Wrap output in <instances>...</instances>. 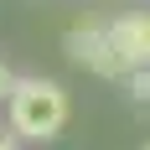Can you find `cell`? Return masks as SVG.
<instances>
[{"instance_id":"cell-3","label":"cell","mask_w":150,"mask_h":150,"mask_svg":"<svg viewBox=\"0 0 150 150\" xmlns=\"http://www.w3.org/2000/svg\"><path fill=\"white\" fill-rule=\"evenodd\" d=\"M109 36H114V52L124 57V67H150V11L145 16H124V21H109Z\"/></svg>"},{"instance_id":"cell-6","label":"cell","mask_w":150,"mask_h":150,"mask_svg":"<svg viewBox=\"0 0 150 150\" xmlns=\"http://www.w3.org/2000/svg\"><path fill=\"white\" fill-rule=\"evenodd\" d=\"M0 150H21V145H16V135H5V129H0Z\"/></svg>"},{"instance_id":"cell-5","label":"cell","mask_w":150,"mask_h":150,"mask_svg":"<svg viewBox=\"0 0 150 150\" xmlns=\"http://www.w3.org/2000/svg\"><path fill=\"white\" fill-rule=\"evenodd\" d=\"M11 83H16V78H11V67L0 62V98H11Z\"/></svg>"},{"instance_id":"cell-7","label":"cell","mask_w":150,"mask_h":150,"mask_svg":"<svg viewBox=\"0 0 150 150\" xmlns=\"http://www.w3.org/2000/svg\"><path fill=\"white\" fill-rule=\"evenodd\" d=\"M145 150H150V145H145Z\"/></svg>"},{"instance_id":"cell-2","label":"cell","mask_w":150,"mask_h":150,"mask_svg":"<svg viewBox=\"0 0 150 150\" xmlns=\"http://www.w3.org/2000/svg\"><path fill=\"white\" fill-rule=\"evenodd\" d=\"M67 57H73L78 67L98 73V78H129L124 57L114 52V36H109V26H93V21L67 31Z\"/></svg>"},{"instance_id":"cell-1","label":"cell","mask_w":150,"mask_h":150,"mask_svg":"<svg viewBox=\"0 0 150 150\" xmlns=\"http://www.w3.org/2000/svg\"><path fill=\"white\" fill-rule=\"evenodd\" d=\"M5 114H11V129L21 140H52L67 124V88L52 78H16Z\"/></svg>"},{"instance_id":"cell-4","label":"cell","mask_w":150,"mask_h":150,"mask_svg":"<svg viewBox=\"0 0 150 150\" xmlns=\"http://www.w3.org/2000/svg\"><path fill=\"white\" fill-rule=\"evenodd\" d=\"M124 83H129V93H135L140 104H150V67H135V73L124 78Z\"/></svg>"}]
</instances>
